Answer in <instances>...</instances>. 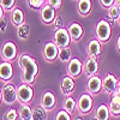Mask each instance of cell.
<instances>
[{"instance_id": "f546056e", "label": "cell", "mask_w": 120, "mask_h": 120, "mask_svg": "<svg viewBox=\"0 0 120 120\" xmlns=\"http://www.w3.org/2000/svg\"><path fill=\"white\" fill-rule=\"evenodd\" d=\"M15 4L16 0H0V6L4 11H12L15 8Z\"/></svg>"}, {"instance_id": "8d00e7d4", "label": "cell", "mask_w": 120, "mask_h": 120, "mask_svg": "<svg viewBox=\"0 0 120 120\" xmlns=\"http://www.w3.org/2000/svg\"><path fill=\"white\" fill-rule=\"evenodd\" d=\"M114 94H118V95H120V79L118 81V85H116V90H115V93Z\"/></svg>"}, {"instance_id": "836d02e7", "label": "cell", "mask_w": 120, "mask_h": 120, "mask_svg": "<svg viewBox=\"0 0 120 120\" xmlns=\"http://www.w3.org/2000/svg\"><path fill=\"white\" fill-rule=\"evenodd\" d=\"M53 25H54L55 30H58L60 28H64V21H63V18L61 17H56L55 21L53 22Z\"/></svg>"}, {"instance_id": "52a82bcc", "label": "cell", "mask_w": 120, "mask_h": 120, "mask_svg": "<svg viewBox=\"0 0 120 120\" xmlns=\"http://www.w3.org/2000/svg\"><path fill=\"white\" fill-rule=\"evenodd\" d=\"M1 58L4 59V61L11 63L17 58V47L12 41H7L3 45L1 51H0Z\"/></svg>"}, {"instance_id": "7bdbcfd3", "label": "cell", "mask_w": 120, "mask_h": 120, "mask_svg": "<svg viewBox=\"0 0 120 120\" xmlns=\"http://www.w3.org/2000/svg\"><path fill=\"white\" fill-rule=\"evenodd\" d=\"M118 21H119V24H120V16H119V18H118Z\"/></svg>"}, {"instance_id": "603a6c76", "label": "cell", "mask_w": 120, "mask_h": 120, "mask_svg": "<svg viewBox=\"0 0 120 120\" xmlns=\"http://www.w3.org/2000/svg\"><path fill=\"white\" fill-rule=\"evenodd\" d=\"M18 114H19V118H21L22 120H31V118H33V108L29 105L22 103L21 107H19Z\"/></svg>"}, {"instance_id": "5bb4252c", "label": "cell", "mask_w": 120, "mask_h": 120, "mask_svg": "<svg viewBox=\"0 0 120 120\" xmlns=\"http://www.w3.org/2000/svg\"><path fill=\"white\" fill-rule=\"evenodd\" d=\"M116 85H118V79L114 75L108 73L107 76H105V78L102 79V89L106 93L113 95L116 90Z\"/></svg>"}, {"instance_id": "8992f818", "label": "cell", "mask_w": 120, "mask_h": 120, "mask_svg": "<svg viewBox=\"0 0 120 120\" xmlns=\"http://www.w3.org/2000/svg\"><path fill=\"white\" fill-rule=\"evenodd\" d=\"M53 42L58 46V48L70 47V43H71V37H70L68 31H67L66 28H60V29L55 30Z\"/></svg>"}, {"instance_id": "7402d4cb", "label": "cell", "mask_w": 120, "mask_h": 120, "mask_svg": "<svg viewBox=\"0 0 120 120\" xmlns=\"http://www.w3.org/2000/svg\"><path fill=\"white\" fill-rule=\"evenodd\" d=\"M95 116L97 120H109L111 118V113H109V109L106 105H100L96 108V113Z\"/></svg>"}, {"instance_id": "f1b7e54d", "label": "cell", "mask_w": 120, "mask_h": 120, "mask_svg": "<svg viewBox=\"0 0 120 120\" xmlns=\"http://www.w3.org/2000/svg\"><path fill=\"white\" fill-rule=\"evenodd\" d=\"M19 118V114L18 112L16 111L15 108H10L6 111V113L4 114V120H17Z\"/></svg>"}, {"instance_id": "277c9868", "label": "cell", "mask_w": 120, "mask_h": 120, "mask_svg": "<svg viewBox=\"0 0 120 120\" xmlns=\"http://www.w3.org/2000/svg\"><path fill=\"white\" fill-rule=\"evenodd\" d=\"M93 106H94L93 96L90 94H88V93H84L78 98L76 111H78V113H81V114H88V113L91 112Z\"/></svg>"}, {"instance_id": "4316f807", "label": "cell", "mask_w": 120, "mask_h": 120, "mask_svg": "<svg viewBox=\"0 0 120 120\" xmlns=\"http://www.w3.org/2000/svg\"><path fill=\"white\" fill-rule=\"evenodd\" d=\"M29 34H30V28L26 23H23L22 25L17 28V35L21 40H26L29 37Z\"/></svg>"}, {"instance_id": "ffe728a7", "label": "cell", "mask_w": 120, "mask_h": 120, "mask_svg": "<svg viewBox=\"0 0 120 120\" xmlns=\"http://www.w3.org/2000/svg\"><path fill=\"white\" fill-rule=\"evenodd\" d=\"M25 21V17H24V12L22 11L21 8H18V7H15L12 11H11V22L13 23L15 26H19V25H22Z\"/></svg>"}, {"instance_id": "d4e9b609", "label": "cell", "mask_w": 120, "mask_h": 120, "mask_svg": "<svg viewBox=\"0 0 120 120\" xmlns=\"http://www.w3.org/2000/svg\"><path fill=\"white\" fill-rule=\"evenodd\" d=\"M77 109V101L72 96H67L64 101V111H66L70 115H71Z\"/></svg>"}, {"instance_id": "6da1fadb", "label": "cell", "mask_w": 120, "mask_h": 120, "mask_svg": "<svg viewBox=\"0 0 120 120\" xmlns=\"http://www.w3.org/2000/svg\"><path fill=\"white\" fill-rule=\"evenodd\" d=\"M18 65L23 70V72L21 75L22 82L33 86V84L35 83L36 78L38 76V65L36 63V60L31 55L23 53L18 56Z\"/></svg>"}, {"instance_id": "e575fe53", "label": "cell", "mask_w": 120, "mask_h": 120, "mask_svg": "<svg viewBox=\"0 0 120 120\" xmlns=\"http://www.w3.org/2000/svg\"><path fill=\"white\" fill-rule=\"evenodd\" d=\"M114 1H115V0H100V3H101V5L105 8H109L111 6H113L114 5Z\"/></svg>"}, {"instance_id": "5b68a950", "label": "cell", "mask_w": 120, "mask_h": 120, "mask_svg": "<svg viewBox=\"0 0 120 120\" xmlns=\"http://www.w3.org/2000/svg\"><path fill=\"white\" fill-rule=\"evenodd\" d=\"M1 95H3V102L6 105H12L17 101V88L15 86L13 83L8 82L5 83L1 90Z\"/></svg>"}, {"instance_id": "4fadbf2b", "label": "cell", "mask_w": 120, "mask_h": 120, "mask_svg": "<svg viewBox=\"0 0 120 120\" xmlns=\"http://www.w3.org/2000/svg\"><path fill=\"white\" fill-rule=\"evenodd\" d=\"M55 105H56V97H55L54 93L51 91V90L45 91L42 97H41V106L47 112H51L55 108Z\"/></svg>"}, {"instance_id": "ab89813d", "label": "cell", "mask_w": 120, "mask_h": 120, "mask_svg": "<svg viewBox=\"0 0 120 120\" xmlns=\"http://www.w3.org/2000/svg\"><path fill=\"white\" fill-rule=\"evenodd\" d=\"M114 5H116V6L120 8V0H115V1H114Z\"/></svg>"}, {"instance_id": "484cf974", "label": "cell", "mask_w": 120, "mask_h": 120, "mask_svg": "<svg viewBox=\"0 0 120 120\" xmlns=\"http://www.w3.org/2000/svg\"><path fill=\"white\" fill-rule=\"evenodd\" d=\"M58 59H60V61L63 63H68L72 59V51L70 47L66 48H59V53H58Z\"/></svg>"}, {"instance_id": "7c38bea8", "label": "cell", "mask_w": 120, "mask_h": 120, "mask_svg": "<svg viewBox=\"0 0 120 120\" xmlns=\"http://www.w3.org/2000/svg\"><path fill=\"white\" fill-rule=\"evenodd\" d=\"M98 70H100V65H98V61L95 58L89 56L83 64V72L88 76V78L96 76L98 73Z\"/></svg>"}, {"instance_id": "8fae6325", "label": "cell", "mask_w": 120, "mask_h": 120, "mask_svg": "<svg viewBox=\"0 0 120 120\" xmlns=\"http://www.w3.org/2000/svg\"><path fill=\"white\" fill-rule=\"evenodd\" d=\"M102 90V79L98 75L89 77L86 83V93L90 95H96Z\"/></svg>"}, {"instance_id": "d6a6232c", "label": "cell", "mask_w": 120, "mask_h": 120, "mask_svg": "<svg viewBox=\"0 0 120 120\" xmlns=\"http://www.w3.org/2000/svg\"><path fill=\"white\" fill-rule=\"evenodd\" d=\"M46 4H48L49 6H52L53 8L58 10V8H60V7H61L63 0H47V3H46Z\"/></svg>"}, {"instance_id": "ba28073f", "label": "cell", "mask_w": 120, "mask_h": 120, "mask_svg": "<svg viewBox=\"0 0 120 120\" xmlns=\"http://www.w3.org/2000/svg\"><path fill=\"white\" fill-rule=\"evenodd\" d=\"M58 53H59V48L53 41H49L43 46L42 55H43V59L47 63L55 61V60L58 59Z\"/></svg>"}, {"instance_id": "44dd1931", "label": "cell", "mask_w": 120, "mask_h": 120, "mask_svg": "<svg viewBox=\"0 0 120 120\" xmlns=\"http://www.w3.org/2000/svg\"><path fill=\"white\" fill-rule=\"evenodd\" d=\"M108 109H109L111 115H114V116H119L120 115V95L113 94Z\"/></svg>"}, {"instance_id": "e0dca14e", "label": "cell", "mask_w": 120, "mask_h": 120, "mask_svg": "<svg viewBox=\"0 0 120 120\" xmlns=\"http://www.w3.org/2000/svg\"><path fill=\"white\" fill-rule=\"evenodd\" d=\"M67 31H68V35L70 37H71V41H79L82 37H83V33H84V30H83V26L79 24V23H71L70 24V26L67 28Z\"/></svg>"}, {"instance_id": "9a60e30c", "label": "cell", "mask_w": 120, "mask_h": 120, "mask_svg": "<svg viewBox=\"0 0 120 120\" xmlns=\"http://www.w3.org/2000/svg\"><path fill=\"white\" fill-rule=\"evenodd\" d=\"M13 77V67L8 61H3L0 64V81L4 83H8Z\"/></svg>"}, {"instance_id": "30bf717a", "label": "cell", "mask_w": 120, "mask_h": 120, "mask_svg": "<svg viewBox=\"0 0 120 120\" xmlns=\"http://www.w3.org/2000/svg\"><path fill=\"white\" fill-rule=\"evenodd\" d=\"M66 71H67V76H70L71 78H77L81 76V73L83 71V63L77 58H72L67 63Z\"/></svg>"}, {"instance_id": "9c48e42d", "label": "cell", "mask_w": 120, "mask_h": 120, "mask_svg": "<svg viewBox=\"0 0 120 120\" xmlns=\"http://www.w3.org/2000/svg\"><path fill=\"white\" fill-rule=\"evenodd\" d=\"M40 18H41V22L43 24L51 25L56 18V10L49 6L48 4H45L43 7L41 8V12H40Z\"/></svg>"}, {"instance_id": "b9f144b4", "label": "cell", "mask_w": 120, "mask_h": 120, "mask_svg": "<svg viewBox=\"0 0 120 120\" xmlns=\"http://www.w3.org/2000/svg\"><path fill=\"white\" fill-rule=\"evenodd\" d=\"M75 120H83V118L78 115V116H76V119H75Z\"/></svg>"}, {"instance_id": "f6af8a7d", "label": "cell", "mask_w": 120, "mask_h": 120, "mask_svg": "<svg viewBox=\"0 0 120 120\" xmlns=\"http://www.w3.org/2000/svg\"><path fill=\"white\" fill-rule=\"evenodd\" d=\"M77 1H78V0H77Z\"/></svg>"}, {"instance_id": "d6986e66", "label": "cell", "mask_w": 120, "mask_h": 120, "mask_svg": "<svg viewBox=\"0 0 120 120\" xmlns=\"http://www.w3.org/2000/svg\"><path fill=\"white\" fill-rule=\"evenodd\" d=\"M91 8H93L91 0H78L77 1V11L83 17H86L91 12Z\"/></svg>"}, {"instance_id": "f35d334b", "label": "cell", "mask_w": 120, "mask_h": 120, "mask_svg": "<svg viewBox=\"0 0 120 120\" xmlns=\"http://www.w3.org/2000/svg\"><path fill=\"white\" fill-rule=\"evenodd\" d=\"M4 17V10H3V7L0 6V18H3Z\"/></svg>"}, {"instance_id": "2e32d148", "label": "cell", "mask_w": 120, "mask_h": 120, "mask_svg": "<svg viewBox=\"0 0 120 120\" xmlns=\"http://www.w3.org/2000/svg\"><path fill=\"white\" fill-rule=\"evenodd\" d=\"M75 81L73 78H71L70 76H65L61 82H60V91H61V94L64 96H71L73 90H75Z\"/></svg>"}, {"instance_id": "3957f363", "label": "cell", "mask_w": 120, "mask_h": 120, "mask_svg": "<svg viewBox=\"0 0 120 120\" xmlns=\"http://www.w3.org/2000/svg\"><path fill=\"white\" fill-rule=\"evenodd\" d=\"M33 98H34V89L31 85L23 83L19 86H17V101H19L21 103L29 105L33 101Z\"/></svg>"}, {"instance_id": "83f0119b", "label": "cell", "mask_w": 120, "mask_h": 120, "mask_svg": "<svg viewBox=\"0 0 120 120\" xmlns=\"http://www.w3.org/2000/svg\"><path fill=\"white\" fill-rule=\"evenodd\" d=\"M120 16V8L116 5H113L108 8V17L112 19V21H116Z\"/></svg>"}, {"instance_id": "60d3db41", "label": "cell", "mask_w": 120, "mask_h": 120, "mask_svg": "<svg viewBox=\"0 0 120 120\" xmlns=\"http://www.w3.org/2000/svg\"><path fill=\"white\" fill-rule=\"evenodd\" d=\"M3 102V95H1V90H0V103Z\"/></svg>"}, {"instance_id": "7a4b0ae2", "label": "cell", "mask_w": 120, "mask_h": 120, "mask_svg": "<svg viewBox=\"0 0 120 120\" xmlns=\"http://www.w3.org/2000/svg\"><path fill=\"white\" fill-rule=\"evenodd\" d=\"M95 35L96 40H98L100 42H107L112 35V28L108 21L106 19H101L95 28Z\"/></svg>"}, {"instance_id": "1f68e13d", "label": "cell", "mask_w": 120, "mask_h": 120, "mask_svg": "<svg viewBox=\"0 0 120 120\" xmlns=\"http://www.w3.org/2000/svg\"><path fill=\"white\" fill-rule=\"evenodd\" d=\"M45 4V0H28V5L33 8H42Z\"/></svg>"}, {"instance_id": "ac0fdd59", "label": "cell", "mask_w": 120, "mask_h": 120, "mask_svg": "<svg viewBox=\"0 0 120 120\" xmlns=\"http://www.w3.org/2000/svg\"><path fill=\"white\" fill-rule=\"evenodd\" d=\"M101 42L96 38H93L91 41H89L88 46H86V52H88V55L90 58H97L100 54H101Z\"/></svg>"}, {"instance_id": "d590c367", "label": "cell", "mask_w": 120, "mask_h": 120, "mask_svg": "<svg viewBox=\"0 0 120 120\" xmlns=\"http://www.w3.org/2000/svg\"><path fill=\"white\" fill-rule=\"evenodd\" d=\"M7 29V22H6V18L3 17L0 18V31H6Z\"/></svg>"}, {"instance_id": "ee69618b", "label": "cell", "mask_w": 120, "mask_h": 120, "mask_svg": "<svg viewBox=\"0 0 120 120\" xmlns=\"http://www.w3.org/2000/svg\"><path fill=\"white\" fill-rule=\"evenodd\" d=\"M45 1H46V3H47V0H45Z\"/></svg>"}, {"instance_id": "cb8c5ba5", "label": "cell", "mask_w": 120, "mask_h": 120, "mask_svg": "<svg viewBox=\"0 0 120 120\" xmlns=\"http://www.w3.org/2000/svg\"><path fill=\"white\" fill-rule=\"evenodd\" d=\"M47 111L42 106H36L33 108V118L31 120H47Z\"/></svg>"}, {"instance_id": "74e56055", "label": "cell", "mask_w": 120, "mask_h": 120, "mask_svg": "<svg viewBox=\"0 0 120 120\" xmlns=\"http://www.w3.org/2000/svg\"><path fill=\"white\" fill-rule=\"evenodd\" d=\"M116 48H118V51L120 52V36H119L118 40H116Z\"/></svg>"}, {"instance_id": "4dcf8cb0", "label": "cell", "mask_w": 120, "mask_h": 120, "mask_svg": "<svg viewBox=\"0 0 120 120\" xmlns=\"http://www.w3.org/2000/svg\"><path fill=\"white\" fill-rule=\"evenodd\" d=\"M54 120H72V119H71V115H70L66 111H64V109H60V111L55 114Z\"/></svg>"}]
</instances>
